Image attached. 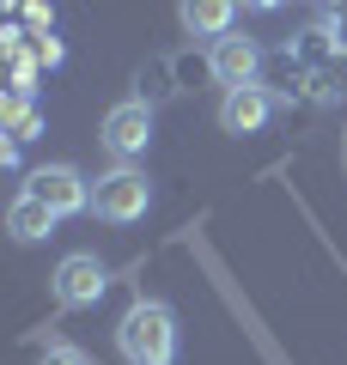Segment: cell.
<instances>
[{
	"label": "cell",
	"instance_id": "1",
	"mask_svg": "<svg viewBox=\"0 0 347 365\" xmlns=\"http://www.w3.org/2000/svg\"><path fill=\"white\" fill-rule=\"evenodd\" d=\"M116 347L129 365H177V311L165 299H134L116 317Z\"/></svg>",
	"mask_w": 347,
	"mask_h": 365
},
{
	"label": "cell",
	"instance_id": "2",
	"mask_svg": "<svg viewBox=\"0 0 347 365\" xmlns=\"http://www.w3.org/2000/svg\"><path fill=\"white\" fill-rule=\"evenodd\" d=\"M91 213H98L104 225H134L153 213V177H146L141 165H116L104 170L98 182H91Z\"/></svg>",
	"mask_w": 347,
	"mask_h": 365
},
{
	"label": "cell",
	"instance_id": "3",
	"mask_svg": "<svg viewBox=\"0 0 347 365\" xmlns=\"http://www.w3.org/2000/svg\"><path fill=\"white\" fill-rule=\"evenodd\" d=\"M153 104L146 98H122V104L104 116V128H98V140H104V153L116 158V165H134V158H146V146H153Z\"/></svg>",
	"mask_w": 347,
	"mask_h": 365
},
{
	"label": "cell",
	"instance_id": "4",
	"mask_svg": "<svg viewBox=\"0 0 347 365\" xmlns=\"http://www.w3.org/2000/svg\"><path fill=\"white\" fill-rule=\"evenodd\" d=\"M104 287H110V268H104L91 250H74V256H61V262H55V274H49L55 304H67V311H86V304H98V299H104Z\"/></svg>",
	"mask_w": 347,
	"mask_h": 365
},
{
	"label": "cell",
	"instance_id": "5",
	"mask_svg": "<svg viewBox=\"0 0 347 365\" xmlns=\"http://www.w3.org/2000/svg\"><path fill=\"white\" fill-rule=\"evenodd\" d=\"M25 195H37L55 220H74V213H91V182L79 177L74 165H37L25 177Z\"/></svg>",
	"mask_w": 347,
	"mask_h": 365
},
{
	"label": "cell",
	"instance_id": "6",
	"mask_svg": "<svg viewBox=\"0 0 347 365\" xmlns=\"http://www.w3.org/2000/svg\"><path fill=\"white\" fill-rule=\"evenodd\" d=\"M207 73H213V86H226V91L256 86V79H262V43L244 37V31L213 37V43H207Z\"/></svg>",
	"mask_w": 347,
	"mask_h": 365
},
{
	"label": "cell",
	"instance_id": "7",
	"mask_svg": "<svg viewBox=\"0 0 347 365\" xmlns=\"http://www.w3.org/2000/svg\"><path fill=\"white\" fill-rule=\"evenodd\" d=\"M274 110H281V98L256 79V86H238V91L219 98V128L226 134H262L274 122Z\"/></svg>",
	"mask_w": 347,
	"mask_h": 365
},
{
	"label": "cell",
	"instance_id": "8",
	"mask_svg": "<svg viewBox=\"0 0 347 365\" xmlns=\"http://www.w3.org/2000/svg\"><path fill=\"white\" fill-rule=\"evenodd\" d=\"M238 6L244 0H177V25L189 31V37H226V31H238Z\"/></svg>",
	"mask_w": 347,
	"mask_h": 365
},
{
	"label": "cell",
	"instance_id": "9",
	"mask_svg": "<svg viewBox=\"0 0 347 365\" xmlns=\"http://www.w3.org/2000/svg\"><path fill=\"white\" fill-rule=\"evenodd\" d=\"M6 232H13V244H43V237L55 232V213L43 207L37 195H25V189H19L13 207H6Z\"/></svg>",
	"mask_w": 347,
	"mask_h": 365
},
{
	"label": "cell",
	"instance_id": "10",
	"mask_svg": "<svg viewBox=\"0 0 347 365\" xmlns=\"http://www.w3.org/2000/svg\"><path fill=\"white\" fill-rule=\"evenodd\" d=\"M0 122H6V134H13V140H37V134H43V110L31 104V91H6Z\"/></svg>",
	"mask_w": 347,
	"mask_h": 365
},
{
	"label": "cell",
	"instance_id": "11",
	"mask_svg": "<svg viewBox=\"0 0 347 365\" xmlns=\"http://www.w3.org/2000/svg\"><path fill=\"white\" fill-rule=\"evenodd\" d=\"M317 31H323V43L347 61V0H317Z\"/></svg>",
	"mask_w": 347,
	"mask_h": 365
},
{
	"label": "cell",
	"instance_id": "12",
	"mask_svg": "<svg viewBox=\"0 0 347 365\" xmlns=\"http://www.w3.org/2000/svg\"><path fill=\"white\" fill-rule=\"evenodd\" d=\"M37 365H91V359H86V353L74 347V341H49V347H43V359H37Z\"/></svg>",
	"mask_w": 347,
	"mask_h": 365
},
{
	"label": "cell",
	"instance_id": "13",
	"mask_svg": "<svg viewBox=\"0 0 347 365\" xmlns=\"http://www.w3.org/2000/svg\"><path fill=\"white\" fill-rule=\"evenodd\" d=\"M250 13H274V6H286V0H244Z\"/></svg>",
	"mask_w": 347,
	"mask_h": 365
}]
</instances>
